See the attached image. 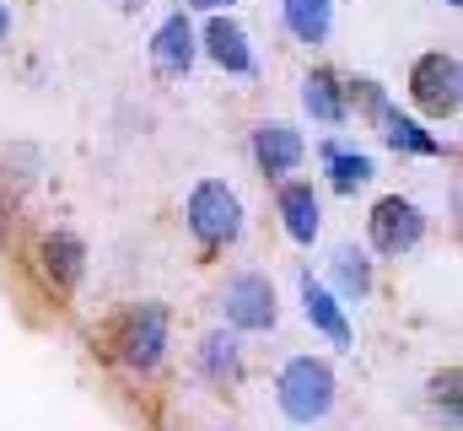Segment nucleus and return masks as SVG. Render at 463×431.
I'll list each match as a JSON object with an SVG mask.
<instances>
[{"label":"nucleus","mask_w":463,"mask_h":431,"mask_svg":"<svg viewBox=\"0 0 463 431\" xmlns=\"http://www.w3.org/2000/svg\"><path fill=\"white\" fill-rule=\"evenodd\" d=\"M103 345L129 378H156L162 361H167V345H173V308L156 302V297H140V302L118 308L103 329Z\"/></svg>","instance_id":"nucleus-1"},{"label":"nucleus","mask_w":463,"mask_h":431,"mask_svg":"<svg viewBox=\"0 0 463 431\" xmlns=\"http://www.w3.org/2000/svg\"><path fill=\"white\" fill-rule=\"evenodd\" d=\"M340 405V372L329 356H313V350H297L280 361L275 372V410L291 421V426H324Z\"/></svg>","instance_id":"nucleus-2"},{"label":"nucleus","mask_w":463,"mask_h":431,"mask_svg":"<svg viewBox=\"0 0 463 431\" xmlns=\"http://www.w3.org/2000/svg\"><path fill=\"white\" fill-rule=\"evenodd\" d=\"M184 232L200 254H227L248 237V206L227 178H194L184 195Z\"/></svg>","instance_id":"nucleus-3"},{"label":"nucleus","mask_w":463,"mask_h":431,"mask_svg":"<svg viewBox=\"0 0 463 431\" xmlns=\"http://www.w3.org/2000/svg\"><path fill=\"white\" fill-rule=\"evenodd\" d=\"M404 98L410 113L426 124H453L463 108V65L453 49H426L404 71Z\"/></svg>","instance_id":"nucleus-4"},{"label":"nucleus","mask_w":463,"mask_h":431,"mask_svg":"<svg viewBox=\"0 0 463 431\" xmlns=\"http://www.w3.org/2000/svg\"><path fill=\"white\" fill-rule=\"evenodd\" d=\"M216 313L227 329H237L242 340L248 334H275L280 329V292H275V275L242 264L232 270L227 281L216 286Z\"/></svg>","instance_id":"nucleus-5"},{"label":"nucleus","mask_w":463,"mask_h":431,"mask_svg":"<svg viewBox=\"0 0 463 431\" xmlns=\"http://www.w3.org/2000/svg\"><path fill=\"white\" fill-rule=\"evenodd\" d=\"M431 232V216L410 195H377L366 211V254L372 259H410Z\"/></svg>","instance_id":"nucleus-6"},{"label":"nucleus","mask_w":463,"mask_h":431,"mask_svg":"<svg viewBox=\"0 0 463 431\" xmlns=\"http://www.w3.org/2000/svg\"><path fill=\"white\" fill-rule=\"evenodd\" d=\"M200 60L216 65L227 81H259V43L237 11L200 16Z\"/></svg>","instance_id":"nucleus-7"},{"label":"nucleus","mask_w":463,"mask_h":431,"mask_svg":"<svg viewBox=\"0 0 463 431\" xmlns=\"http://www.w3.org/2000/svg\"><path fill=\"white\" fill-rule=\"evenodd\" d=\"M248 157L269 184H280V178L307 168V129L297 119H253L248 124Z\"/></svg>","instance_id":"nucleus-8"},{"label":"nucleus","mask_w":463,"mask_h":431,"mask_svg":"<svg viewBox=\"0 0 463 431\" xmlns=\"http://www.w3.org/2000/svg\"><path fill=\"white\" fill-rule=\"evenodd\" d=\"M146 60L162 81H184L194 65H200V16H189L184 5H167L162 22L151 27V43H146Z\"/></svg>","instance_id":"nucleus-9"},{"label":"nucleus","mask_w":463,"mask_h":431,"mask_svg":"<svg viewBox=\"0 0 463 431\" xmlns=\"http://www.w3.org/2000/svg\"><path fill=\"white\" fill-rule=\"evenodd\" d=\"M275 221H280L291 248H318V237H324V189L313 178H302V173L280 178L275 184Z\"/></svg>","instance_id":"nucleus-10"},{"label":"nucleus","mask_w":463,"mask_h":431,"mask_svg":"<svg viewBox=\"0 0 463 431\" xmlns=\"http://www.w3.org/2000/svg\"><path fill=\"white\" fill-rule=\"evenodd\" d=\"M297 103H302V119L313 124V129H345L350 124V98H345V71L340 65H329V60H318V65H307L302 71V81H297Z\"/></svg>","instance_id":"nucleus-11"},{"label":"nucleus","mask_w":463,"mask_h":431,"mask_svg":"<svg viewBox=\"0 0 463 431\" xmlns=\"http://www.w3.org/2000/svg\"><path fill=\"white\" fill-rule=\"evenodd\" d=\"M313 157H318L324 189H329V195H340V200H355L361 189H372V184H377V157H372V151H361V146H350L345 135H324V140L313 146Z\"/></svg>","instance_id":"nucleus-12"},{"label":"nucleus","mask_w":463,"mask_h":431,"mask_svg":"<svg viewBox=\"0 0 463 431\" xmlns=\"http://www.w3.org/2000/svg\"><path fill=\"white\" fill-rule=\"evenodd\" d=\"M297 302H302V319L307 329L329 345V350H355V323H350V308L313 275V270H302L297 275Z\"/></svg>","instance_id":"nucleus-13"},{"label":"nucleus","mask_w":463,"mask_h":431,"mask_svg":"<svg viewBox=\"0 0 463 431\" xmlns=\"http://www.w3.org/2000/svg\"><path fill=\"white\" fill-rule=\"evenodd\" d=\"M194 372H200V383H211V388L232 394V388L248 378V350H242V334H237V329H227V323L205 329V334H200V345H194Z\"/></svg>","instance_id":"nucleus-14"},{"label":"nucleus","mask_w":463,"mask_h":431,"mask_svg":"<svg viewBox=\"0 0 463 431\" xmlns=\"http://www.w3.org/2000/svg\"><path fill=\"white\" fill-rule=\"evenodd\" d=\"M377 140L393 151V157H415V162H437V157H448L453 146L426 124V119H415L410 108H399V103H388L383 113H377Z\"/></svg>","instance_id":"nucleus-15"},{"label":"nucleus","mask_w":463,"mask_h":431,"mask_svg":"<svg viewBox=\"0 0 463 431\" xmlns=\"http://www.w3.org/2000/svg\"><path fill=\"white\" fill-rule=\"evenodd\" d=\"M38 270H43V281H49L54 292H76V286L87 281V270H92V248H87V237L71 232V226L43 232V237H38Z\"/></svg>","instance_id":"nucleus-16"},{"label":"nucleus","mask_w":463,"mask_h":431,"mask_svg":"<svg viewBox=\"0 0 463 431\" xmlns=\"http://www.w3.org/2000/svg\"><path fill=\"white\" fill-rule=\"evenodd\" d=\"M318 281H324L345 308H361V302H372V292H377V259L366 254V243H340V248H329Z\"/></svg>","instance_id":"nucleus-17"},{"label":"nucleus","mask_w":463,"mask_h":431,"mask_svg":"<svg viewBox=\"0 0 463 431\" xmlns=\"http://www.w3.org/2000/svg\"><path fill=\"white\" fill-rule=\"evenodd\" d=\"M335 11H340V0H275L280 33L307 54H318L335 38Z\"/></svg>","instance_id":"nucleus-18"},{"label":"nucleus","mask_w":463,"mask_h":431,"mask_svg":"<svg viewBox=\"0 0 463 431\" xmlns=\"http://www.w3.org/2000/svg\"><path fill=\"white\" fill-rule=\"evenodd\" d=\"M345 98H350V119H361L366 129L377 124V113L393 103V92L377 76H345Z\"/></svg>","instance_id":"nucleus-19"},{"label":"nucleus","mask_w":463,"mask_h":431,"mask_svg":"<svg viewBox=\"0 0 463 431\" xmlns=\"http://www.w3.org/2000/svg\"><path fill=\"white\" fill-rule=\"evenodd\" d=\"M38 173H43V151L27 146V140H11L5 157H0V189H27Z\"/></svg>","instance_id":"nucleus-20"},{"label":"nucleus","mask_w":463,"mask_h":431,"mask_svg":"<svg viewBox=\"0 0 463 431\" xmlns=\"http://www.w3.org/2000/svg\"><path fill=\"white\" fill-rule=\"evenodd\" d=\"M426 399H431V410L448 421V431H458V410H463V372H458V367H442V372H431V383H426Z\"/></svg>","instance_id":"nucleus-21"},{"label":"nucleus","mask_w":463,"mask_h":431,"mask_svg":"<svg viewBox=\"0 0 463 431\" xmlns=\"http://www.w3.org/2000/svg\"><path fill=\"white\" fill-rule=\"evenodd\" d=\"M189 16H222V11H237L242 0H178Z\"/></svg>","instance_id":"nucleus-22"},{"label":"nucleus","mask_w":463,"mask_h":431,"mask_svg":"<svg viewBox=\"0 0 463 431\" xmlns=\"http://www.w3.org/2000/svg\"><path fill=\"white\" fill-rule=\"evenodd\" d=\"M11 33H16V11H11V0H0V49L11 43Z\"/></svg>","instance_id":"nucleus-23"},{"label":"nucleus","mask_w":463,"mask_h":431,"mask_svg":"<svg viewBox=\"0 0 463 431\" xmlns=\"http://www.w3.org/2000/svg\"><path fill=\"white\" fill-rule=\"evenodd\" d=\"M146 5H151V0H114V11H118V16H140Z\"/></svg>","instance_id":"nucleus-24"},{"label":"nucleus","mask_w":463,"mask_h":431,"mask_svg":"<svg viewBox=\"0 0 463 431\" xmlns=\"http://www.w3.org/2000/svg\"><path fill=\"white\" fill-rule=\"evenodd\" d=\"M5 237H11V200L0 195V243H5Z\"/></svg>","instance_id":"nucleus-25"},{"label":"nucleus","mask_w":463,"mask_h":431,"mask_svg":"<svg viewBox=\"0 0 463 431\" xmlns=\"http://www.w3.org/2000/svg\"><path fill=\"white\" fill-rule=\"evenodd\" d=\"M442 5H448V11H458V5H463V0H442Z\"/></svg>","instance_id":"nucleus-26"}]
</instances>
